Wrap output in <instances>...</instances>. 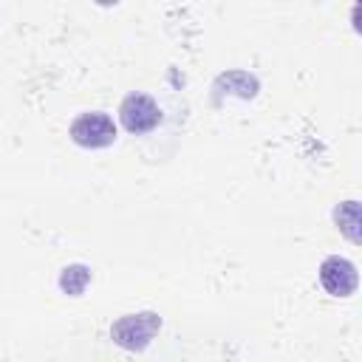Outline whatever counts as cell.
Instances as JSON below:
<instances>
[{"mask_svg":"<svg viewBox=\"0 0 362 362\" xmlns=\"http://www.w3.org/2000/svg\"><path fill=\"white\" fill-rule=\"evenodd\" d=\"M161 328V317L153 311H141V314H124L113 322L110 337L113 342H119L127 351H141L150 345V339L158 334Z\"/></svg>","mask_w":362,"mask_h":362,"instance_id":"obj_1","label":"cell"},{"mask_svg":"<svg viewBox=\"0 0 362 362\" xmlns=\"http://www.w3.org/2000/svg\"><path fill=\"white\" fill-rule=\"evenodd\" d=\"M68 136L79 144V147H88V150H99V147H107L116 141V124L107 113L102 110H88V113H79L71 127H68Z\"/></svg>","mask_w":362,"mask_h":362,"instance_id":"obj_2","label":"cell"},{"mask_svg":"<svg viewBox=\"0 0 362 362\" xmlns=\"http://www.w3.org/2000/svg\"><path fill=\"white\" fill-rule=\"evenodd\" d=\"M119 122L127 133H150L161 122V107L147 96V93H130L119 105Z\"/></svg>","mask_w":362,"mask_h":362,"instance_id":"obj_3","label":"cell"},{"mask_svg":"<svg viewBox=\"0 0 362 362\" xmlns=\"http://www.w3.org/2000/svg\"><path fill=\"white\" fill-rule=\"evenodd\" d=\"M320 283L334 297H351L356 291V266L339 255L325 257L320 266Z\"/></svg>","mask_w":362,"mask_h":362,"instance_id":"obj_4","label":"cell"},{"mask_svg":"<svg viewBox=\"0 0 362 362\" xmlns=\"http://www.w3.org/2000/svg\"><path fill=\"white\" fill-rule=\"evenodd\" d=\"M88 283H90V269L82 266V263L65 266L62 274H59V288H62L65 294H71V297H79Z\"/></svg>","mask_w":362,"mask_h":362,"instance_id":"obj_5","label":"cell"},{"mask_svg":"<svg viewBox=\"0 0 362 362\" xmlns=\"http://www.w3.org/2000/svg\"><path fill=\"white\" fill-rule=\"evenodd\" d=\"M356 209H359L356 201H345V204H339V209L334 212L339 229H342L351 240H359V232H356V226H359V215H356Z\"/></svg>","mask_w":362,"mask_h":362,"instance_id":"obj_6","label":"cell"},{"mask_svg":"<svg viewBox=\"0 0 362 362\" xmlns=\"http://www.w3.org/2000/svg\"><path fill=\"white\" fill-rule=\"evenodd\" d=\"M99 6H113V3H119V0H96Z\"/></svg>","mask_w":362,"mask_h":362,"instance_id":"obj_7","label":"cell"}]
</instances>
